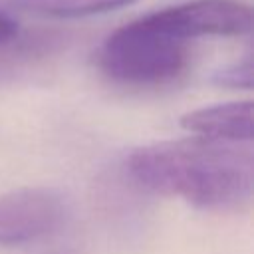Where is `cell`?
Returning a JSON list of instances; mask_svg holds the SVG:
<instances>
[{
    "mask_svg": "<svg viewBox=\"0 0 254 254\" xmlns=\"http://www.w3.org/2000/svg\"><path fill=\"white\" fill-rule=\"evenodd\" d=\"M16 36H18V26H16V22H14L8 14H4V12L0 10V46L12 42Z\"/></svg>",
    "mask_w": 254,
    "mask_h": 254,
    "instance_id": "ba28073f",
    "label": "cell"
},
{
    "mask_svg": "<svg viewBox=\"0 0 254 254\" xmlns=\"http://www.w3.org/2000/svg\"><path fill=\"white\" fill-rule=\"evenodd\" d=\"M181 127L194 137L222 143H248L252 139V101H226L192 109L181 117Z\"/></svg>",
    "mask_w": 254,
    "mask_h": 254,
    "instance_id": "5b68a950",
    "label": "cell"
},
{
    "mask_svg": "<svg viewBox=\"0 0 254 254\" xmlns=\"http://www.w3.org/2000/svg\"><path fill=\"white\" fill-rule=\"evenodd\" d=\"M210 81L218 87L228 89H250L252 87V58L244 56L216 69Z\"/></svg>",
    "mask_w": 254,
    "mask_h": 254,
    "instance_id": "52a82bcc",
    "label": "cell"
},
{
    "mask_svg": "<svg viewBox=\"0 0 254 254\" xmlns=\"http://www.w3.org/2000/svg\"><path fill=\"white\" fill-rule=\"evenodd\" d=\"M67 214L60 190L22 187L0 196V244L20 246L56 232Z\"/></svg>",
    "mask_w": 254,
    "mask_h": 254,
    "instance_id": "277c9868",
    "label": "cell"
},
{
    "mask_svg": "<svg viewBox=\"0 0 254 254\" xmlns=\"http://www.w3.org/2000/svg\"><path fill=\"white\" fill-rule=\"evenodd\" d=\"M129 177L143 189L177 196L208 210H234L250 202L254 163L248 147L187 137L135 149Z\"/></svg>",
    "mask_w": 254,
    "mask_h": 254,
    "instance_id": "6da1fadb",
    "label": "cell"
},
{
    "mask_svg": "<svg viewBox=\"0 0 254 254\" xmlns=\"http://www.w3.org/2000/svg\"><path fill=\"white\" fill-rule=\"evenodd\" d=\"M12 8L38 14L44 18L71 20V18H87L97 14H107L139 0H2Z\"/></svg>",
    "mask_w": 254,
    "mask_h": 254,
    "instance_id": "8992f818",
    "label": "cell"
},
{
    "mask_svg": "<svg viewBox=\"0 0 254 254\" xmlns=\"http://www.w3.org/2000/svg\"><path fill=\"white\" fill-rule=\"evenodd\" d=\"M189 44L147 22L145 16L113 30L97 52L101 71L125 85H163L189 65Z\"/></svg>",
    "mask_w": 254,
    "mask_h": 254,
    "instance_id": "7a4b0ae2",
    "label": "cell"
},
{
    "mask_svg": "<svg viewBox=\"0 0 254 254\" xmlns=\"http://www.w3.org/2000/svg\"><path fill=\"white\" fill-rule=\"evenodd\" d=\"M147 22L179 40L242 36L252 28V8L242 0H189L145 14Z\"/></svg>",
    "mask_w": 254,
    "mask_h": 254,
    "instance_id": "3957f363",
    "label": "cell"
}]
</instances>
